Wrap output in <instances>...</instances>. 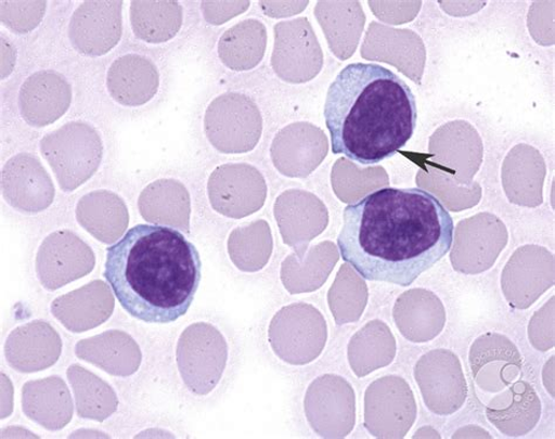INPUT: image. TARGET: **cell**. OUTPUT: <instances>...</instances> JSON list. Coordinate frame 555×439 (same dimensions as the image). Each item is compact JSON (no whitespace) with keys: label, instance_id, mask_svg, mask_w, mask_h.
<instances>
[{"label":"cell","instance_id":"6da1fadb","mask_svg":"<svg viewBox=\"0 0 555 439\" xmlns=\"http://www.w3.org/2000/svg\"><path fill=\"white\" fill-rule=\"evenodd\" d=\"M454 234V219L427 190L385 188L347 205L338 247L363 280L408 287L447 256Z\"/></svg>","mask_w":555,"mask_h":439},{"label":"cell","instance_id":"7a4b0ae2","mask_svg":"<svg viewBox=\"0 0 555 439\" xmlns=\"http://www.w3.org/2000/svg\"><path fill=\"white\" fill-rule=\"evenodd\" d=\"M332 152L374 166L399 153L417 124L412 88L374 63H353L331 83L324 108Z\"/></svg>","mask_w":555,"mask_h":439},{"label":"cell","instance_id":"3957f363","mask_svg":"<svg viewBox=\"0 0 555 439\" xmlns=\"http://www.w3.org/2000/svg\"><path fill=\"white\" fill-rule=\"evenodd\" d=\"M104 276L128 314L147 324H171L194 302L202 261L180 231L140 224L107 248Z\"/></svg>","mask_w":555,"mask_h":439},{"label":"cell","instance_id":"277c9868","mask_svg":"<svg viewBox=\"0 0 555 439\" xmlns=\"http://www.w3.org/2000/svg\"><path fill=\"white\" fill-rule=\"evenodd\" d=\"M40 152L62 190L72 193L98 171L104 155V144L93 126L73 121L43 137Z\"/></svg>","mask_w":555,"mask_h":439},{"label":"cell","instance_id":"5b68a950","mask_svg":"<svg viewBox=\"0 0 555 439\" xmlns=\"http://www.w3.org/2000/svg\"><path fill=\"white\" fill-rule=\"evenodd\" d=\"M227 361V341L214 326L195 324L181 335L178 364L185 385L193 392L212 391L222 378Z\"/></svg>","mask_w":555,"mask_h":439},{"label":"cell","instance_id":"8992f818","mask_svg":"<svg viewBox=\"0 0 555 439\" xmlns=\"http://www.w3.org/2000/svg\"><path fill=\"white\" fill-rule=\"evenodd\" d=\"M206 131L216 150L227 154L253 151L261 133V117L255 102L228 93L217 98L206 114Z\"/></svg>","mask_w":555,"mask_h":439},{"label":"cell","instance_id":"52a82bcc","mask_svg":"<svg viewBox=\"0 0 555 439\" xmlns=\"http://www.w3.org/2000/svg\"><path fill=\"white\" fill-rule=\"evenodd\" d=\"M415 379L431 413L449 416L459 412L467 398V384L459 357L449 349H434L415 365Z\"/></svg>","mask_w":555,"mask_h":439},{"label":"cell","instance_id":"ba28073f","mask_svg":"<svg viewBox=\"0 0 555 439\" xmlns=\"http://www.w3.org/2000/svg\"><path fill=\"white\" fill-rule=\"evenodd\" d=\"M95 255L75 232L60 230L41 243L36 271L39 282L48 290L60 289L90 274L95 268Z\"/></svg>","mask_w":555,"mask_h":439},{"label":"cell","instance_id":"9c48e42d","mask_svg":"<svg viewBox=\"0 0 555 439\" xmlns=\"http://www.w3.org/2000/svg\"><path fill=\"white\" fill-rule=\"evenodd\" d=\"M417 417L414 392L398 376L376 380L366 392V428L378 438H403Z\"/></svg>","mask_w":555,"mask_h":439},{"label":"cell","instance_id":"30bf717a","mask_svg":"<svg viewBox=\"0 0 555 439\" xmlns=\"http://www.w3.org/2000/svg\"><path fill=\"white\" fill-rule=\"evenodd\" d=\"M305 412L321 437H346L356 424L354 390L340 376L320 377L306 395Z\"/></svg>","mask_w":555,"mask_h":439},{"label":"cell","instance_id":"8fae6325","mask_svg":"<svg viewBox=\"0 0 555 439\" xmlns=\"http://www.w3.org/2000/svg\"><path fill=\"white\" fill-rule=\"evenodd\" d=\"M122 5L116 0L83 2L68 26L73 48L85 55L101 56L118 46L124 29Z\"/></svg>","mask_w":555,"mask_h":439},{"label":"cell","instance_id":"7c38bea8","mask_svg":"<svg viewBox=\"0 0 555 439\" xmlns=\"http://www.w3.org/2000/svg\"><path fill=\"white\" fill-rule=\"evenodd\" d=\"M0 186L11 207L27 215L46 211L55 197L50 173L37 156L27 153L8 160L0 176Z\"/></svg>","mask_w":555,"mask_h":439},{"label":"cell","instance_id":"4fadbf2b","mask_svg":"<svg viewBox=\"0 0 555 439\" xmlns=\"http://www.w3.org/2000/svg\"><path fill=\"white\" fill-rule=\"evenodd\" d=\"M469 363L476 385L491 393L513 385L522 371L519 349L501 333L480 335L470 348Z\"/></svg>","mask_w":555,"mask_h":439},{"label":"cell","instance_id":"5bb4252c","mask_svg":"<svg viewBox=\"0 0 555 439\" xmlns=\"http://www.w3.org/2000/svg\"><path fill=\"white\" fill-rule=\"evenodd\" d=\"M209 197L219 214L241 218L257 211L266 199V183L260 172L246 165L217 168L209 181Z\"/></svg>","mask_w":555,"mask_h":439},{"label":"cell","instance_id":"9a60e30c","mask_svg":"<svg viewBox=\"0 0 555 439\" xmlns=\"http://www.w3.org/2000/svg\"><path fill=\"white\" fill-rule=\"evenodd\" d=\"M63 341L47 321L35 320L13 330L5 343L10 367L25 374L51 369L60 360Z\"/></svg>","mask_w":555,"mask_h":439},{"label":"cell","instance_id":"2e32d148","mask_svg":"<svg viewBox=\"0 0 555 439\" xmlns=\"http://www.w3.org/2000/svg\"><path fill=\"white\" fill-rule=\"evenodd\" d=\"M72 102V87L55 70H39L28 77L20 92L24 121L36 128L50 126L63 117Z\"/></svg>","mask_w":555,"mask_h":439},{"label":"cell","instance_id":"e0dca14e","mask_svg":"<svg viewBox=\"0 0 555 439\" xmlns=\"http://www.w3.org/2000/svg\"><path fill=\"white\" fill-rule=\"evenodd\" d=\"M115 299L109 286L102 281L72 290L57 297L51 305V312L72 333L94 330L112 317Z\"/></svg>","mask_w":555,"mask_h":439},{"label":"cell","instance_id":"ac0fdd59","mask_svg":"<svg viewBox=\"0 0 555 439\" xmlns=\"http://www.w3.org/2000/svg\"><path fill=\"white\" fill-rule=\"evenodd\" d=\"M554 285V261L547 251L542 259H529L528 246L520 248L502 274V289L508 305L528 310Z\"/></svg>","mask_w":555,"mask_h":439},{"label":"cell","instance_id":"d6986e66","mask_svg":"<svg viewBox=\"0 0 555 439\" xmlns=\"http://www.w3.org/2000/svg\"><path fill=\"white\" fill-rule=\"evenodd\" d=\"M487 417L503 435L524 437L537 427L542 417V401L529 383L515 380L488 404Z\"/></svg>","mask_w":555,"mask_h":439},{"label":"cell","instance_id":"ffe728a7","mask_svg":"<svg viewBox=\"0 0 555 439\" xmlns=\"http://www.w3.org/2000/svg\"><path fill=\"white\" fill-rule=\"evenodd\" d=\"M393 318L404 338L415 344L434 340L447 324L442 300L425 288L405 292L393 309Z\"/></svg>","mask_w":555,"mask_h":439},{"label":"cell","instance_id":"44dd1931","mask_svg":"<svg viewBox=\"0 0 555 439\" xmlns=\"http://www.w3.org/2000/svg\"><path fill=\"white\" fill-rule=\"evenodd\" d=\"M23 413L50 431L64 429L75 405L65 380L60 376L28 380L22 391Z\"/></svg>","mask_w":555,"mask_h":439},{"label":"cell","instance_id":"7402d4cb","mask_svg":"<svg viewBox=\"0 0 555 439\" xmlns=\"http://www.w3.org/2000/svg\"><path fill=\"white\" fill-rule=\"evenodd\" d=\"M76 356L95 367L119 377L135 374L142 361L138 343L122 331H107L76 346Z\"/></svg>","mask_w":555,"mask_h":439},{"label":"cell","instance_id":"603a6c76","mask_svg":"<svg viewBox=\"0 0 555 439\" xmlns=\"http://www.w3.org/2000/svg\"><path fill=\"white\" fill-rule=\"evenodd\" d=\"M107 88L111 96L120 105L142 106L157 92V68L147 57L138 54L122 55L108 69Z\"/></svg>","mask_w":555,"mask_h":439},{"label":"cell","instance_id":"cb8c5ba5","mask_svg":"<svg viewBox=\"0 0 555 439\" xmlns=\"http://www.w3.org/2000/svg\"><path fill=\"white\" fill-rule=\"evenodd\" d=\"M281 313L288 321V356L285 361L292 364L312 362L326 345L327 326L324 317L308 304L286 307ZM271 330L287 333V327L278 326L274 322Z\"/></svg>","mask_w":555,"mask_h":439},{"label":"cell","instance_id":"d4e9b609","mask_svg":"<svg viewBox=\"0 0 555 439\" xmlns=\"http://www.w3.org/2000/svg\"><path fill=\"white\" fill-rule=\"evenodd\" d=\"M78 223L101 243L112 245L122 238L129 224L125 201L108 190L82 196L76 209Z\"/></svg>","mask_w":555,"mask_h":439},{"label":"cell","instance_id":"484cf974","mask_svg":"<svg viewBox=\"0 0 555 439\" xmlns=\"http://www.w3.org/2000/svg\"><path fill=\"white\" fill-rule=\"evenodd\" d=\"M139 209L147 222L189 232V194L178 181L160 180L145 188L139 198Z\"/></svg>","mask_w":555,"mask_h":439},{"label":"cell","instance_id":"4316f807","mask_svg":"<svg viewBox=\"0 0 555 439\" xmlns=\"http://www.w3.org/2000/svg\"><path fill=\"white\" fill-rule=\"evenodd\" d=\"M67 378L75 392L79 417L104 422L118 410V395L104 379L92 372L79 364H73L67 370Z\"/></svg>","mask_w":555,"mask_h":439},{"label":"cell","instance_id":"83f0119b","mask_svg":"<svg viewBox=\"0 0 555 439\" xmlns=\"http://www.w3.org/2000/svg\"><path fill=\"white\" fill-rule=\"evenodd\" d=\"M130 23L137 38L165 42L177 36L182 25V8L175 2H131Z\"/></svg>","mask_w":555,"mask_h":439},{"label":"cell","instance_id":"f1b7e54d","mask_svg":"<svg viewBox=\"0 0 555 439\" xmlns=\"http://www.w3.org/2000/svg\"><path fill=\"white\" fill-rule=\"evenodd\" d=\"M266 27L257 21L240 23L219 41V56L230 68L245 70L255 67L264 54Z\"/></svg>","mask_w":555,"mask_h":439},{"label":"cell","instance_id":"f546056e","mask_svg":"<svg viewBox=\"0 0 555 439\" xmlns=\"http://www.w3.org/2000/svg\"><path fill=\"white\" fill-rule=\"evenodd\" d=\"M264 222L237 229L230 236L229 253L240 270L253 272L266 266L268 259V242L261 240L267 232L260 231Z\"/></svg>","mask_w":555,"mask_h":439},{"label":"cell","instance_id":"4dcf8cb0","mask_svg":"<svg viewBox=\"0 0 555 439\" xmlns=\"http://www.w3.org/2000/svg\"><path fill=\"white\" fill-rule=\"evenodd\" d=\"M47 2L0 3V20L12 33L26 35L34 31L46 16Z\"/></svg>","mask_w":555,"mask_h":439},{"label":"cell","instance_id":"1f68e13d","mask_svg":"<svg viewBox=\"0 0 555 439\" xmlns=\"http://www.w3.org/2000/svg\"><path fill=\"white\" fill-rule=\"evenodd\" d=\"M532 346L540 351L554 347V297L533 315L529 326Z\"/></svg>","mask_w":555,"mask_h":439},{"label":"cell","instance_id":"d6a6232c","mask_svg":"<svg viewBox=\"0 0 555 439\" xmlns=\"http://www.w3.org/2000/svg\"><path fill=\"white\" fill-rule=\"evenodd\" d=\"M452 438H492V436L477 426H467L455 432Z\"/></svg>","mask_w":555,"mask_h":439},{"label":"cell","instance_id":"836d02e7","mask_svg":"<svg viewBox=\"0 0 555 439\" xmlns=\"http://www.w3.org/2000/svg\"><path fill=\"white\" fill-rule=\"evenodd\" d=\"M423 430H425V431L428 430V434H422L423 431H421V432L417 431L415 434L414 438H441L440 434L436 432L431 428L428 429V427H426V429L423 428Z\"/></svg>","mask_w":555,"mask_h":439}]
</instances>
